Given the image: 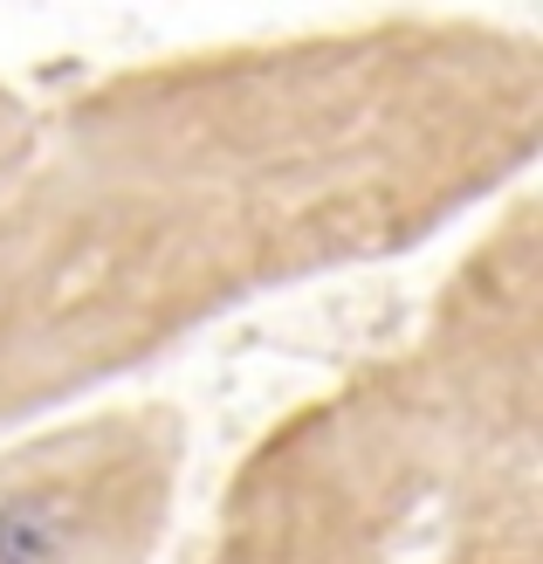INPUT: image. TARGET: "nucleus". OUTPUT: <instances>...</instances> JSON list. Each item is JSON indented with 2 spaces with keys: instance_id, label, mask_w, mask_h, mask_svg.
Instances as JSON below:
<instances>
[{
  "instance_id": "nucleus-1",
  "label": "nucleus",
  "mask_w": 543,
  "mask_h": 564,
  "mask_svg": "<svg viewBox=\"0 0 543 564\" xmlns=\"http://www.w3.org/2000/svg\"><path fill=\"white\" fill-rule=\"evenodd\" d=\"M214 564H536L530 214L461 269L413 358L248 462Z\"/></svg>"
},
{
  "instance_id": "nucleus-2",
  "label": "nucleus",
  "mask_w": 543,
  "mask_h": 564,
  "mask_svg": "<svg viewBox=\"0 0 543 564\" xmlns=\"http://www.w3.org/2000/svg\"><path fill=\"white\" fill-rule=\"evenodd\" d=\"M180 455V420L152 400L0 441V564H152Z\"/></svg>"
}]
</instances>
